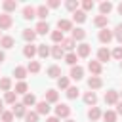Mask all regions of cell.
I'll use <instances>...</instances> for the list:
<instances>
[{"instance_id":"1","label":"cell","mask_w":122,"mask_h":122,"mask_svg":"<svg viewBox=\"0 0 122 122\" xmlns=\"http://www.w3.org/2000/svg\"><path fill=\"white\" fill-rule=\"evenodd\" d=\"M69 114H71V107H69V105L59 103V105L55 107V116H57V118H69Z\"/></svg>"},{"instance_id":"2","label":"cell","mask_w":122,"mask_h":122,"mask_svg":"<svg viewBox=\"0 0 122 122\" xmlns=\"http://www.w3.org/2000/svg\"><path fill=\"white\" fill-rule=\"evenodd\" d=\"M112 38H114V36H112V30H109L107 27L99 30V42H101V44H109Z\"/></svg>"},{"instance_id":"3","label":"cell","mask_w":122,"mask_h":122,"mask_svg":"<svg viewBox=\"0 0 122 122\" xmlns=\"http://www.w3.org/2000/svg\"><path fill=\"white\" fill-rule=\"evenodd\" d=\"M90 51H92V46L86 44V42H82V44L76 46V55H78V57H88Z\"/></svg>"},{"instance_id":"4","label":"cell","mask_w":122,"mask_h":122,"mask_svg":"<svg viewBox=\"0 0 122 122\" xmlns=\"http://www.w3.org/2000/svg\"><path fill=\"white\" fill-rule=\"evenodd\" d=\"M105 103H107V105H116V103H118V92H116V90L105 92Z\"/></svg>"},{"instance_id":"5","label":"cell","mask_w":122,"mask_h":122,"mask_svg":"<svg viewBox=\"0 0 122 122\" xmlns=\"http://www.w3.org/2000/svg\"><path fill=\"white\" fill-rule=\"evenodd\" d=\"M11 25H13L11 15H10V13H2V15H0V29H4V30H6V29H10Z\"/></svg>"},{"instance_id":"6","label":"cell","mask_w":122,"mask_h":122,"mask_svg":"<svg viewBox=\"0 0 122 122\" xmlns=\"http://www.w3.org/2000/svg\"><path fill=\"white\" fill-rule=\"evenodd\" d=\"M101 86H103V80L99 76H90L88 78V88L90 90H99Z\"/></svg>"},{"instance_id":"7","label":"cell","mask_w":122,"mask_h":122,"mask_svg":"<svg viewBox=\"0 0 122 122\" xmlns=\"http://www.w3.org/2000/svg\"><path fill=\"white\" fill-rule=\"evenodd\" d=\"M111 59V51L107 50V48H99L97 50V61L99 63H105V61H109Z\"/></svg>"},{"instance_id":"8","label":"cell","mask_w":122,"mask_h":122,"mask_svg":"<svg viewBox=\"0 0 122 122\" xmlns=\"http://www.w3.org/2000/svg\"><path fill=\"white\" fill-rule=\"evenodd\" d=\"M88 71H90L93 76H99V74H101V63H99V61H90V63H88Z\"/></svg>"},{"instance_id":"9","label":"cell","mask_w":122,"mask_h":122,"mask_svg":"<svg viewBox=\"0 0 122 122\" xmlns=\"http://www.w3.org/2000/svg\"><path fill=\"white\" fill-rule=\"evenodd\" d=\"M82 76H84V69H82L80 65H74V67L71 69V78H72V80H82Z\"/></svg>"},{"instance_id":"10","label":"cell","mask_w":122,"mask_h":122,"mask_svg":"<svg viewBox=\"0 0 122 122\" xmlns=\"http://www.w3.org/2000/svg\"><path fill=\"white\" fill-rule=\"evenodd\" d=\"M57 30H61V32L72 30V23H71L69 19H59V21H57Z\"/></svg>"},{"instance_id":"11","label":"cell","mask_w":122,"mask_h":122,"mask_svg":"<svg viewBox=\"0 0 122 122\" xmlns=\"http://www.w3.org/2000/svg\"><path fill=\"white\" fill-rule=\"evenodd\" d=\"M84 103L95 107V103H97V95H95V92H86V93H84Z\"/></svg>"},{"instance_id":"12","label":"cell","mask_w":122,"mask_h":122,"mask_svg":"<svg viewBox=\"0 0 122 122\" xmlns=\"http://www.w3.org/2000/svg\"><path fill=\"white\" fill-rule=\"evenodd\" d=\"M23 55H25V57H29V59L32 61V57L36 55V46H32V44H27V46L23 48Z\"/></svg>"},{"instance_id":"13","label":"cell","mask_w":122,"mask_h":122,"mask_svg":"<svg viewBox=\"0 0 122 122\" xmlns=\"http://www.w3.org/2000/svg\"><path fill=\"white\" fill-rule=\"evenodd\" d=\"M36 112L38 114H48L50 112V103L48 101H38L36 103Z\"/></svg>"},{"instance_id":"14","label":"cell","mask_w":122,"mask_h":122,"mask_svg":"<svg viewBox=\"0 0 122 122\" xmlns=\"http://www.w3.org/2000/svg\"><path fill=\"white\" fill-rule=\"evenodd\" d=\"M2 8H4V13H10V11H13L17 8V2L15 0H4L2 2Z\"/></svg>"},{"instance_id":"15","label":"cell","mask_w":122,"mask_h":122,"mask_svg":"<svg viewBox=\"0 0 122 122\" xmlns=\"http://www.w3.org/2000/svg\"><path fill=\"white\" fill-rule=\"evenodd\" d=\"M61 48H63V51L67 50V51H71V50H74V46H76V42L72 40V38H63V42L59 44Z\"/></svg>"},{"instance_id":"16","label":"cell","mask_w":122,"mask_h":122,"mask_svg":"<svg viewBox=\"0 0 122 122\" xmlns=\"http://www.w3.org/2000/svg\"><path fill=\"white\" fill-rule=\"evenodd\" d=\"M50 53L53 55V59H61V57H65V51H63V48H61L59 44H57V46H51Z\"/></svg>"},{"instance_id":"17","label":"cell","mask_w":122,"mask_h":122,"mask_svg":"<svg viewBox=\"0 0 122 122\" xmlns=\"http://www.w3.org/2000/svg\"><path fill=\"white\" fill-rule=\"evenodd\" d=\"M21 103H23L25 107H32V105H36V97H34V93H25Z\"/></svg>"},{"instance_id":"18","label":"cell","mask_w":122,"mask_h":122,"mask_svg":"<svg viewBox=\"0 0 122 122\" xmlns=\"http://www.w3.org/2000/svg\"><path fill=\"white\" fill-rule=\"evenodd\" d=\"M11 112H13V116H25L27 109H25V105H23V103H15V105H13V109H11Z\"/></svg>"},{"instance_id":"19","label":"cell","mask_w":122,"mask_h":122,"mask_svg":"<svg viewBox=\"0 0 122 122\" xmlns=\"http://www.w3.org/2000/svg\"><path fill=\"white\" fill-rule=\"evenodd\" d=\"M88 118H90L92 122L99 120V118H101V111H99V107H92V109L88 111Z\"/></svg>"},{"instance_id":"20","label":"cell","mask_w":122,"mask_h":122,"mask_svg":"<svg viewBox=\"0 0 122 122\" xmlns=\"http://www.w3.org/2000/svg\"><path fill=\"white\" fill-rule=\"evenodd\" d=\"M23 17H25V19H32V17H36V8H32V6H25V8H23Z\"/></svg>"},{"instance_id":"21","label":"cell","mask_w":122,"mask_h":122,"mask_svg":"<svg viewBox=\"0 0 122 122\" xmlns=\"http://www.w3.org/2000/svg\"><path fill=\"white\" fill-rule=\"evenodd\" d=\"M107 23H109V17H105V15H97V17L93 19V25L99 27V29H105Z\"/></svg>"},{"instance_id":"22","label":"cell","mask_w":122,"mask_h":122,"mask_svg":"<svg viewBox=\"0 0 122 122\" xmlns=\"http://www.w3.org/2000/svg\"><path fill=\"white\" fill-rule=\"evenodd\" d=\"M48 30H50V25H48L46 21H40V23L34 27V32H36V34H46Z\"/></svg>"},{"instance_id":"23","label":"cell","mask_w":122,"mask_h":122,"mask_svg":"<svg viewBox=\"0 0 122 122\" xmlns=\"http://www.w3.org/2000/svg\"><path fill=\"white\" fill-rule=\"evenodd\" d=\"M84 38H86V30H84V29H80V27H78V29H72V40H74V42H76V40L80 42V40H84Z\"/></svg>"},{"instance_id":"24","label":"cell","mask_w":122,"mask_h":122,"mask_svg":"<svg viewBox=\"0 0 122 122\" xmlns=\"http://www.w3.org/2000/svg\"><path fill=\"white\" fill-rule=\"evenodd\" d=\"M57 99H59V93H57L55 90H48V92H46V99H44V101H48V103H57Z\"/></svg>"},{"instance_id":"25","label":"cell","mask_w":122,"mask_h":122,"mask_svg":"<svg viewBox=\"0 0 122 122\" xmlns=\"http://www.w3.org/2000/svg\"><path fill=\"white\" fill-rule=\"evenodd\" d=\"M48 15H50V10H48V6H38V8H36V17H40V19L44 21Z\"/></svg>"},{"instance_id":"26","label":"cell","mask_w":122,"mask_h":122,"mask_svg":"<svg viewBox=\"0 0 122 122\" xmlns=\"http://www.w3.org/2000/svg\"><path fill=\"white\" fill-rule=\"evenodd\" d=\"M23 38H25L29 44H32V42H34V38H36V32H34V30H30V29H23Z\"/></svg>"},{"instance_id":"27","label":"cell","mask_w":122,"mask_h":122,"mask_svg":"<svg viewBox=\"0 0 122 122\" xmlns=\"http://www.w3.org/2000/svg\"><path fill=\"white\" fill-rule=\"evenodd\" d=\"M0 46H2L4 50L13 48V38H11V36H2V38H0Z\"/></svg>"},{"instance_id":"28","label":"cell","mask_w":122,"mask_h":122,"mask_svg":"<svg viewBox=\"0 0 122 122\" xmlns=\"http://www.w3.org/2000/svg\"><path fill=\"white\" fill-rule=\"evenodd\" d=\"M36 53H38V57H42V59H46V57L50 55V48H48L46 44H40V46L36 48Z\"/></svg>"},{"instance_id":"29","label":"cell","mask_w":122,"mask_h":122,"mask_svg":"<svg viewBox=\"0 0 122 122\" xmlns=\"http://www.w3.org/2000/svg\"><path fill=\"white\" fill-rule=\"evenodd\" d=\"M48 76H50V78H59V76H61V69H59L57 65H51V67L48 69Z\"/></svg>"},{"instance_id":"30","label":"cell","mask_w":122,"mask_h":122,"mask_svg":"<svg viewBox=\"0 0 122 122\" xmlns=\"http://www.w3.org/2000/svg\"><path fill=\"white\" fill-rule=\"evenodd\" d=\"M27 90H29V86H27V82H19V84H15V93L17 95H25L27 93Z\"/></svg>"},{"instance_id":"31","label":"cell","mask_w":122,"mask_h":122,"mask_svg":"<svg viewBox=\"0 0 122 122\" xmlns=\"http://www.w3.org/2000/svg\"><path fill=\"white\" fill-rule=\"evenodd\" d=\"M111 10H112V4H111V2H103V4H99V11H101V15L107 17V13H111Z\"/></svg>"},{"instance_id":"32","label":"cell","mask_w":122,"mask_h":122,"mask_svg":"<svg viewBox=\"0 0 122 122\" xmlns=\"http://www.w3.org/2000/svg\"><path fill=\"white\" fill-rule=\"evenodd\" d=\"M72 19H74L76 23H84V21H86V11H82V10H76V11L72 13Z\"/></svg>"},{"instance_id":"33","label":"cell","mask_w":122,"mask_h":122,"mask_svg":"<svg viewBox=\"0 0 122 122\" xmlns=\"http://www.w3.org/2000/svg\"><path fill=\"white\" fill-rule=\"evenodd\" d=\"M13 76L19 78V80H23V78L27 76V69H25V67H15V69H13Z\"/></svg>"},{"instance_id":"34","label":"cell","mask_w":122,"mask_h":122,"mask_svg":"<svg viewBox=\"0 0 122 122\" xmlns=\"http://www.w3.org/2000/svg\"><path fill=\"white\" fill-rule=\"evenodd\" d=\"M78 93H80V90H78L76 86H69V88H67V97H69V99H76Z\"/></svg>"},{"instance_id":"35","label":"cell","mask_w":122,"mask_h":122,"mask_svg":"<svg viewBox=\"0 0 122 122\" xmlns=\"http://www.w3.org/2000/svg\"><path fill=\"white\" fill-rule=\"evenodd\" d=\"M101 116H103L105 122H116V112H114V111H105Z\"/></svg>"},{"instance_id":"36","label":"cell","mask_w":122,"mask_h":122,"mask_svg":"<svg viewBox=\"0 0 122 122\" xmlns=\"http://www.w3.org/2000/svg\"><path fill=\"white\" fill-rule=\"evenodd\" d=\"M76 61H78V55H76V53H67V55H65V63H67V65L74 67Z\"/></svg>"},{"instance_id":"37","label":"cell","mask_w":122,"mask_h":122,"mask_svg":"<svg viewBox=\"0 0 122 122\" xmlns=\"http://www.w3.org/2000/svg\"><path fill=\"white\" fill-rule=\"evenodd\" d=\"M27 72H40V63L38 61H30L29 65H27Z\"/></svg>"},{"instance_id":"38","label":"cell","mask_w":122,"mask_h":122,"mask_svg":"<svg viewBox=\"0 0 122 122\" xmlns=\"http://www.w3.org/2000/svg\"><path fill=\"white\" fill-rule=\"evenodd\" d=\"M0 90L2 92H11V80L10 78H2L0 80Z\"/></svg>"},{"instance_id":"39","label":"cell","mask_w":122,"mask_h":122,"mask_svg":"<svg viewBox=\"0 0 122 122\" xmlns=\"http://www.w3.org/2000/svg\"><path fill=\"white\" fill-rule=\"evenodd\" d=\"M27 122H38V112L36 111H29V112H25V116H23Z\"/></svg>"},{"instance_id":"40","label":"cell","mask_w":122,"mask_h":122,"mask_svg":"<svg viewBox=\"0 0 122 122\" xmlns=\"http://www.w3.org/2000/svg\"><path fill=\"white\" fill-rule=\"evenodd\" d=\"M57 88L59 90H67L69 88V78L67 76H59L57 78Z\"/></svg>"},{"instance_id":"41","label":"cell","mask_w":122,"mask_h":122,"mask_svg":"<svg viewBox=\"0 0 122 122\" xmlns=\"http://www.w3.org/2000/svg\"><path fill=\"white\" fill-rule=\"evenodd\" d=\"M65 8H67L69 11L74 13V11L78 10V2H76V0H67V2H65Z\"/></svg>"},{"instance_id":"42","label":"cell","mask_w":122,"mask_h":122,"mask_svg":"<svg viewBox=\"0 0 122 122\" xmlns=\"http://www.w3.org/2000/svg\"><path fill=\"white\" fill-rule=\"evenodd\" d=\"M63 38H65V36H63V32H61V30H53V32H51V40H53L55 44H61V42H63Z\"/></svg>"},{"instance_id":"43","label":"cell","mask_w":122,"mask_h":122,"mask_svg":"<svg viewBox=\"0 0 122 122\" xmlns=\"http://www.w3.org/2000/svg\"><path fill=\"white\" fill-rule=\"evenodd\" d=\"M15 97H17V93H15V92H6V95H4V101H6V103H11V105H15Z\"/></svg>"},{"instance_id":"44","label":"cell","mask_w":122,"mask_h":122,"mask_svg":"<svg viewBox=\"0 0 122 122\" xmlns=\"http://www.w3.org/2000/svg\"><path fill=\"white\" fill-rule=\"evenodd\" d=\"M112 36H114L118 42H122V23H118V25L114 27V30H112Z\"/></svg>"},{"instance_id":"45","label":"cell","mask_w":122,"mask_h":122,"mask_svg":"<svg viewBox=\"0 0 122 122\" xmlns=\"http://www.w3.org/2000/svg\"><path fill=\"white\" fill-rule=\"evenodd\" d=\"M111 57H114V59H118V61H122V46H118V48H114V50L111 51Z\"/></svg>"},{"instance_id":"46","label":"cell","mask_w":122,"mask_h":122,"mask_svg":"<svg viewBox=\"0 0 122 122\" xmlns=\"http://www.w3.org/2000/svg\"><path fill=\"white\" fill-rule=\"evenodd\" d=\"M93 10V0H84L82 2V11H90Z\"/></svg>"},{"instance_id":"47","label":"cell","mask_w":122,"mask_h":122,"mask_svg":"<svg viewBox=\"0 0 122 122\" xmlns=\"http://www.w3.org/2000/svg\"><path fill=\"white\" fill-rule=\"evenodd\" d=\"M13 120V112L11 111H4L2 112V122H11Z\"/></svg>"},{"instance_id":"48","label":"cell","mask_w":122,"mask_h":122,"mask_svg":"<svg viewBox=\"0 0 122 122\" xmlns=\"http://www.w3.org/2000/svg\"><path fill=\"white\" fill-rule=\"evenodd\" d=\"M46 6H48V10H50V8H57V6H59V0H48Z\"/></svg>"},{"instance_id":"49","label":"cell","mask_w":122,"mask_h":122,"mask_svg":"<svg viewBox=\"0 0 122 122\" xmlns=\"http://www.w3.org/2000/svg\"><path fill=\"white\" fill-rule=\"evenodd\" d=\"M116 114H122V101H118L116 103V111H114Z\"/></svg>"},{"instance_id":"50","label":"cell","mask_w":122,"mask_h":122,"mask_svg":"<svg viewBox=\"0 0 122 122\" xmlns=\"http://www.w3.org/2000/svg\"><path fill=\"white\" fill-rule=\"evenodd\" d=\"M46 122H59V118H57V116H48Z\"/></svg>"},{"instance_id":"51","label":"cell","mask_w":122,"mask_h":122,"mask_svg":"<svg viewBox=\"0 0 122 122\" xmlns=\"http://www.w3.org/2000/svg\"><path fill=\"white\" fill-rule=\"evenodd\" d=\"M4 59H6V53L0 50V63H4Z\"/></svg>"},{"instance_id":"52","label":"cell","mask_w":122,"mask_h":122,"mask_svg":"<svg viewBox=\"0 0 122 122\" xmlns=\"http://www.w3.org/2000/svg\"><path fill=\"white\" fill-rule=\"evenodd\" d=\"M4 112V101H0V114Z\"/></svg>"},{"instance_id":"53","label":"cell","mask_w":122,"mask_h":122,"mask_svg":"<svg viewBox=\"0 0 122 122\" xmlns=\"http://www.w3.org/2000/svg\"><path fill=\"white\" fill-rule=\"evenodd\" d=\"M116 10H118V13H120V15H122V2H120V4H118V8H116Z\"/></svg>"},{"instance_id":"54","label":"cell","mask_w":122,"mask_h":122,"mask_svg":"<svg viewBox=\"0 0 122 122\" xmlns=\"http://www.w3.org/2000/svg\"><path fill=\"white\" fill-rule=\"evenodd\" d=\"M67 122H76V120H71V118H67Z\"/></svg>"},{"instance_id":"55","label":"cell","mask_w":122,"mask_h":122,"mask_svg":"<svg viewBox=\"0 0 122 122\" xmlns=\"http://www.w3.org/2000/svg\"><path fill=\"white\" fill-rule=\"evenodd\" d=\"M118 95H122V92H118Z\"/></svg>"},{"instance_id":"56","label":"cell","mask_w":122,"mask_h":122,"mask_svg":"<svg viewBox=\"0 0 122 122\" xmlns=\"http://www.w3.org/2000/svg\"><path fill=\"white\" fill-rule=\"evenodd\" d=\"M120 69H122V61H120Z\"/></svg>"},{"instance_id":"57","label":"cell","mask_w":122,"mask_h":122,"mask_svg":"<svg viewBox=\"0 0 122 122\" xmlns=\"http://www.w3.org/2000/svg\"><path fill=\"white\" fill-rule=\"evenodd\" d=\"M0 38H2V36H0Z\"/></svg>"}]
</instances>
